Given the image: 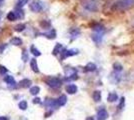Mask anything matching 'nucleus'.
<instances>
[{
    "instance_id": "obj_1",
    "label": "nucleus",
    "mask_w": 134,
    "mask_h": 120,
    "mask_svg": "<svg viewBox=\"0 0 134 120\" xmlns=\"http://www.w3.org/2000/svg\"><path fill=\"white\" fill-rule=\"evenodd\" d=\"M134 4V0H118L113 5L112 10L114 11H122V10L128 9Z\"/></svg>"
},
{
    "instance_id": "obj_2",
    "label": "nucleus",
    "mask_w": 134,
    "mask_h": 120,
    "mask_svg": "<svg viewBox=\"0 0 134 120\" xmlns=\"http://www.w3.org/2000/svg\"><path fill=\"white\" fill-rule=\"evenodd\" d=\"M45 82L51 88H59L61 86V84H62L61 80L59 78H57V77H48L45 80Z\"/></svg>"
},
{
    "instance_id": "obj_3",
    "label": "nucleus",
    "mask_w": 134,
    "mask_h": 120,
    "mask_svg": "<svg viewBox=\"0 0 134 120\" xmlns=\"http://www.w3.org/2000/svg\"><path fill=\"white\" fill-rule=\"evenodd\" d=\"M79 53V51L77 49H69V50H66V49H62V51L60 52L61 54V60L65 59L66 57H70V56L77 55Z\"/></svg>"
},
{
    "instance_id": "obj_4",
    "label": "nucleus",
    "mask_w": 134,
    "mask_h": 120,
    "mask_svg": "<svg viewBox=\"0 0 134 120\" xmlns=\"http://www.w3.org/2000/svg\"><path fill=\"white\" fill-rule=\"evenodd\" d=\"M29 7L33 12H40L42 10V3L39 0H32V2L29 4Z\"/></svg>"
},
{
    "instance_id": "obj_5",
    "label": "nucleus",
    "mask_w": 134,
    "mask_h": 120,
    "mask_svg": "<svg viewBox=\"0 0 134 120\" xmlns=\"http://www.w3.org/2000/svg\"><path fill=\"white\" fill-rule=\"evenodd\" d=\"M108 118V112L106 109L101 108L97 112V120H106Z\"/></svg>"
},
{
    "instance_id": "obj_6",
    "label": "nucleus",
    "mask_w": 134,
    "mask_h": 120,
    "mask_svg": "<svg viewBox=\"0 0 134 120\" xmlns=\"http://www.w3.org/2000/svg\"><path fill=\"white\" fill-rule=\"evenodd\" d=\"M103 34H104V33H98V32H95L94 34H92V35H91V38H92V40H93L95 43L99 44V43L102 41Z\"/></svg>"
},
{
    "instance_id": "obj_7",
    "label": "nucleus",
    "mask_w": 134,
    "mask_h": 120,
    "mask_svg": "<svg viewBox=\"0 0 134 120\" xmlns=\"http://www.w3.org/2000/svg\"><path fill=\"white\" fill-rule=\"evenodd\" d=\"M84 7H85V9H87L88 11H91V12L97 10V5H96L95 2H93V1H90L88 3L84 4Z\"/></svg>"
},
{
    "instance_id": "obj_8",
    "label": "nucleus",
    "mask_w": 134,
    "mask_h": 120,
    "mask_svg": "<svg viewBox=\"0 0 134 120\" xmlns=\"http://www.w3.org/2000/svg\"><path fill=\"white\" fill-rule=\"evenodd\" d=\"M77 90H78V88L75 84H68L66 86V92L68 94H75L77 92Z\"/></svg>"
},
{
    "instance_id": "obj_9",
    "label": "nucleus",
    "mask_w": 134,
    "mask_h": 120,
    "mask_svg": "<svg viewBox=\"0 0 134 120\" xmlns=\"http://www.w3.org/2000/svg\"><path fill=\"white\" fill-rule=\"evenodd\" d=\"M96 65L94 64L93 62H89V63H87L86 66L84 67V70L85 71H87V72H93V71H95L96 70Z\"/></svg>"
},
{
    "instance_id": "obj_10",
    "label": "nucleus",
    "mask_w": 134,
    "mask_h": 120,
    "mask_svg": "<svg viewBox=\"0 0 134 120\" xmlns=\"http://www.w3.org/2000/svg\"><path fill=\"white\" fill-rule=\"evenodd\" d=\"M66 102H67V97H66L65 95H61L58 99H56V104H57V106H63V105L66 104Z\"/></svg>"
},
{
    "instance_id": "obj_11",
    "label": "nucleus",
    "mask_w": 134,
    "mask_h": 120,
    "mask_svg": "<svg viewBox=\"0 0 134 120\" xmlns=\"http://www.w3.org/2000/svg\"><path fill=\"white\" fill-rule=\"evenodd\" d=\"M31 84H32L31 80H29V79H23V80H21L19 82V86L22 87V88H28V87L31 86Z\"/></svg>"
},
{
    "instance_id": "obj_12",
    "label": "nucleus",
    "mask_w": 134,
    "mask_h": 120,
    "mask_svg": "<svg viewBox=\"0 0 134 120\" xmlns=\"http://www.w3.org/2000/svg\"><path fill=\"white\" fill-rule=\"evenodd\" d=\"M92 29L95 31V32H98V33H104L105 32V28L103 25L101 24H95L92 26Z\"/></svg>"
},
{
    "instance_id": "obj_13",
    "label": "nucleus",
    "mask_w": 134,
    "mask_h": 120,
    "mask_svg": "<svg viewBox=\"0 0 134 120\" xmlns=\"http://www.w3.org/2000/svg\"><path fill=\"white\" fill-rule=\"evenodd\" d=\"M10 44H12L14 46H20V45H22V39L19 37H14L10 40Z\"/></svg>"
},
{
    "instance_id": "obj_14",
    "label": "nucleus",
    "mask_w": 134,
    "mask_h": 120,
    "mask_svg": "<svg viewBox=\"0 0 134 120\" xmlns=\"http://www.w3.org/2000/svg\"><path fill=\"white\" fill-rule=\"evenodd\" d=\"M42 35H44L45 37H47L49 39H54L56 37V31L54 29H51L50 31H48L46 33H42Z\"/></svg>"
},
{
    "instance_id": "obj_15",
    "label": "nucleus",
    "mask_w": 134,
    "mask_h": 120,
    "mask_svg": "<svg viewBox=\"0 0 134 120\" xmlns=\"http://www.w3.org/2000/svg\"><path fill=\"white\" fill-rule=\"evenodd\" d=\"M30 66H31V69L35 72V73H38L39 72V69H38V65H37V61H36V59H32L31 61H30Z\"/></svg>"
},
{
    "instance_id": "obj_16",
    "label": "nucleus",
    "mask_w": 134,
    "mask_h": 120,
    "mask_svg": "<svg viewBox=\"0 0 134 120\" xmlns=\"http://www.w3.org/2000/svg\"><path fill=\"white\" fill-rule=\"evenodd\" d=\"M118 99V95L117 93L115 92H111L108 94V97H107V100L109 102H115Z\"/></svg>"
},
{
    "instance_id": "obj_17",
    "label": "nucleus",
    "mask_w": 134,
    "mask_h": 120,
    "mask_svg": "<svg viewBox=\"0 0 134 120\" xmlns=\"http://www.w3.org/2000/svg\"><path fill=\"white\" fill-rule=\"evenodd\" d=\"M62 49H63L62 44L57 43V44L55 45V47H54V49H53V55H57V54H59V53L62 51Z\"/></svg>"
},
{
    "instance_id": "obj_18",
    "label": "nucleus",
    "mask_w": 134,
    "mask_h": 120,
    "mask_svg": "<svg viewBox=\"0 0 134 120\" xmlns=\"http://www.w3.org/2000/svg\"><path fill=\"white\" fill-rule=\"evenodd\" d=\"M92 97H93V100L95 102H99L101 100V92L99 91V90H96V91H94L93 92V95H92Z\"/></svg>"
},
{
    "instance_id": "obj_19",
    "label": "nucleus",
    "mask_w": 134,
    "mask_h": 120,
    "mask_svg": "<svg viewBox=\"0 0 134 120\" xmlns=\"http://www.w3.org/2000/svg\"><path fill=\"white\" fill-rule=\"evenodd\" d=\"M4 81H5L7 84H9V85H13V84H15V80H14L13 76H11V75H7V76H5V77H4Z\"/></svg>"
},
{
    "instance_id": "obj_20",
    "label": "nucleus",
    "mask_w": 134,
    "mask_h": 120,
    "mask_svg": "<svg viewBox=\"0 0 134 120\" xmlns=\"http://www.w3.org/2000/svg\"><path fill=\"white\" fill-rule=\"evenodd\" d=\"M14 13H15V15H16V18L22 19L23 17H24V11L21 9V8L16 7V11H15Z\"/></svg>"
},
{
    "instance_id": "obj_21",
    "label": "nucleus",
    "mask_w": 134,
    "mask_h": 120,
    "mask_svg": "<svg viewBox=\"0 0 134 120\" xmlns=\"http://www.w3.org/2000/svg\"><path fill=\"white\" fill-rule=\"evenodd\" d=\"M30 50H31V53L35 56V57H38V56L41 55V52H40V51H39V50H38L34 45H32V46L30 47Z\"/></svg>"
},
{
    "instance_id": "obj_22",
    "label": "nucleus",
    "mask_w": 134,
    "mask_h": 120,
    "mask_svg": "<svg viewBox=\"0 0 134 120\" xmlns=\"http://www.w3.org/2000/svg\"><path fill=\"white\" fill-rule=\"evenodd\" d=\"M70 34H71L72 38L74 39V38H76V37L80 34V30L77 29V28H74V29H72L71 31H70Z\"/></svg>"
},
{
    "instance_id": "obj_23",
    "label": "nucleus",
    "mask_w": 134,
    "mask_h": 120,
    "mask_svg": "<svg viewBox=\"0 0 134 120\" xmlns=\"http://www.w3.org/2000/svg\"><path fill=\"white\" fill-rule=\"evenodd\" d=\"M39 92H40V88H39L38 86H32V87L30 88V93H31L32 95H37Z\"/></svg>"
},
{
    "instance_id": "obj_24",
    "label": "nucleus",
    "mask_w": 134,
    "mask_h": 120,
    "mask_svg": "<svg viewBox=\"0 0 134 120\" xmlns=\"http://www.w3.org/2000/svg\"><path fill=\"white\" fill-rule=\"evenodd\" d=\"M24 29H25V24H23V23H19V24H17V25L14 27V30L17 31V32H21V31H23Z\"/></svg>"
},
{
    "instance_id": "obj_25",
    "label": "nucleus",
    "mask_w": 134,
    "mask_h": 120,
    "mask_svg": "<svg viewBox=\"0 0 134 120\" xmlns=\"http://www.w3.org/2000/svg\"><path fill=\"white\" fill-rule=\"evenodd\" d=\"M113 68H114V71H115V72H120V71H122L123 66L120 64V63H114V64H113Z\"/></svg>"
},
{
    "instance_id": "obj_26",
    "label": "nucleus",
    "mask_w": 134,
    "mask_h": 120,
    "mask_svg": "<svg viewBox=\"0 0 134 120\" xmlns=\"http://www.w3.org/2000/svg\"><path fill=\"white\" fill-rule=\"evenodd\" d=\"M7 19H8L9 21H15V20H16V15H15V13H14L13 11L9 12L8 14H7Z\"/></svg>"
},
{
    "instance_id": "obj_27",
    "label": "nucleus",
    "mask_w": 134,
    "mask_h": 120,
    "mask_svg": "<svg viewBox=\"0 0 134 120\" xmlns=\"http://www.w3.org/2000/svg\"><path fill=\"white\" fill-rule=\"evenodd\" d=\"M27 2H28V0H18L17 3H16V7H18V8H22L25 4H27Z\"/></svg>"
},
{
    "instance_id": "obj_28",
    "label": "nucleus",
    "mask_w": 134,
    "mask_h": 120,
    "mask_svg": "<svg viewBox=\"0 0 134 120\" xmlns=\"http://www.w3.org/2000/svg\"><path fill=\"white\" fill-rule=\"evenodd\" d=\"M19 108L21 109V110H26L27 109V106H28V104H27V102L25 100H23V101L19 102Z\"/></svg>"
},
{
    "instance_id": "obj_29",
    "label": "nucleus",
    "mask_w": 134,
    "mask_h": 120,
    "mask_svg": "<svg viewBox=\"0 0 134 120\" xmlns=\"http://www.w3.org/2000/svg\"><path fill=\"white\" fill-rule=\"evenodd\" d=\"M28 53H27L26 50H23L22 51V60L24 61V62H26V61H28Z\"/></svg>"
},
{
    "instance_id": "obj_30",
    "label": "nucleus",
    "mask_w": 134,
    "mask_h": 120,
    "mask_svg": "<svg viewBox=\"0 0 134 120\" xmlns=\"http://www.w3.org/2000/svg\"><path fill=\"white\" fill-rule=\"evenodd\" d=\"M6 73H7V68L4 67V66H2V65H0V74L4 75V74Z\"/></svg>"
},
{
    "instance_id": "obj_31",
    "label": "nucleus",
    "mask_w": 134,
    "mask_h": 120,
    "mask_svg": "<svg viewBox=\"0 0 134 120\" xmlns=\"http://www.w3.org/2000/svg\"><path fill=\"white\" fill-rule=\"evenodd\" d=\"M40 25H41L43 28H48L49 26H50V23H49L48 21H45L44 20V21H42V22L40 23Z\"/></svg>"
},
{
    "instance_id": "obj_32",
    "label": "nucleus",
    "mask_w": 134,
    "mask_h": 120,
    "mask_svg": "<svg viewBox=\"0 0 134 120\" xmlns=\"http://www.w3.org/2000/svg\"><path fill=\"white\" fill-rule=\"evenodd\" d=\"M124 102H125V98L124 97H122L121 99H120V103H119V109H122V107L124 106Z\"/></svg>"
},
{
    "instance_id": "obj_33",
    "label": "nucleus",
    "mask_w": 134,
    "mask_h": 120,
    "mask_svg": "<svg viewBox=\"0 0 134 120\" xmlns=\"http://www.w3.org/2000/svg\"><path fill=\"white\" fill-rule=\"evenodd\" d=\"M33 103H34V104H39V103H41V99L38 98V97H35V98L33 99Z\"/></svg>"
},
{
    "instance_id": "obj_34",
    "label": "nucleus",
    "mask_w": 134,
    "mask_h": 120,
    "mask_svg": "<svg viewBox=\"0 0 134 120\" xmlns=\"http://www.w3.org/2000/svg\"><path fill=\"white\" fill-rule=\"evenodd\" d=\"M0 120H8V118L5 116H0Z\"/></svg>"
},
{
    "instance_id": "obj_35",
    "label": "nucleus",
    "mask_w": 134,
    "mask_h": 120,
    "mask_svg": "<svg viewBox=\"0 0 134 120\" xmlns=\"http://www.w3.org/2000/svg\"><path fill=\"white\" fill-rule=\"evenodd\" d=\"M85 120H94V118H93L92 116H88V117H87V118H86Z\"/></svg>"
},
{
    "instance_id": "obj_36",
    "label": "nucleus",
    "mask_w": 134,
    "mask_h": 120,
    "mask_svg": "<svg viewBox=\"0 0 134 120\" xmlns=\"http://www.w3.org/2000/svg\"><path fill=\"white\" fill-rule=\"evenodd\" d=\"M1 16H2V12L0 11V19H1Z\"/></svg>"
},
{
    "instance_id": "obj_37",
    "label": "nucleus",
    "mask_w": 134,
    "mask_h": 120,
    "mask_svg": "<svg viewBox=\"0 0 134 120\" xmlns=\"http://www.w3.org/2000/svg\"><path fill=\"white\" fill-rule=\"evenodd\" d=\"M2 1H3V0H0V2H2Z\"/></svg>"
}]
</instances>
